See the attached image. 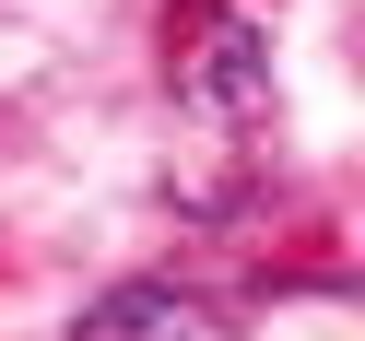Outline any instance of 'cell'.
Here are the masks:
<instances>
[{
  "label": "cell",
  "instance_id": "cell-1",
  "mask_svg": "<svg viewBox=\"0 0 365 341\" xmlns=\"http://www.w3.org/2000/svg\"><path fill=\"white\" fill-rule=\"evenodd\" d=\"M177 95L212 106V118H247V106L271 95V36L247 24V12H224V0H200L189 12V59H177Z\"/></svg>",
  "mask_w": 365,
  "mask_h": 341
},
{
  "label": "cell",
  "instance_id": "cell-2",
  "mask_svg": "<svg viewBox=\"0 0 365 341\" xmlns=\"http://www.w3.org/2000/svg\"><path fill=\"white\" fill-rule=\"evenodd\" d=\"M71 341H224V318L200 294H177V283H118V294H95L71 318Z\"/></svg>",
  "mask_w": 365,
  "mask_h": 341
}]
</instances>
